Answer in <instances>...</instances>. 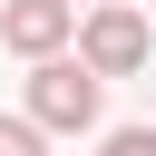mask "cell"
<instances>
[{"label":"cell","instance_id":"3","mask_svg":"<svg viewBox=\"0 0 156 156\" xmlns=\"http://www.w3.org/2000/svg\"><path fill=\"white\" fill-rule=\"evenodd\" d=\"M68 29H78V10H68V0H0V39H10L29 68H39V58H58V49H68Z\"/></svg>","mask_w":156,"mask_h":156},{"label":"cell","instance_id":"1","mask_svg":"<svg viewBox=\"0 0 156 156\" xmlns=\"http://www.w3.org/2000/svg\"><path fill=\"white\" fill-rule=\"evenodd\" d=\"M29 127H39V136L98 127V78H88L78 58H39V68H29Z\"/></svg>","mask_w":156,"mask_h":156},{"label":"cell","instance_id":"6","mask_svg":"<svg viewBox=\"0 0 156 156\" xmlns=\"http://www.w3.org/2000/svg\"><path fill=\"white\" fill-rule=\"evenodd\" d=\"M68 10H107V0H68Z\"/></svg>","mask_w":156,"mask_h":156},{"label":"cell","instance_id":"4","mask_svg":"<svg viewBox=\"0 0 156 156\" xmlns=\"http://www.w3.org/2000/svg\"><path fill=\"white\" fill-rule=\"evenodd\" d=\"M0 156H39V127L29 117H0Z\"/></svg>","mask_w":156,"mask_h":156},{"label":"cell","instance_id":"5","mask_svg":"<svg viewBox=\"0 0 156 156\" xmlns=\"http://www.w3.org/2000/svg\"><path fill=\"white\" fill-rule=\"evenodd\" d=\"M107 156H156V127H117V136H107Z\"/></svg>","mask_w":156,"mask_h":156},{"label":"cell","instance_id":"2","mask_svg":"<svg viewBox=\"0 0 156 156\" xmlns=\"http://www.w3.org/2000/svg\"><path fill=\"white\" fill-rule=\"evenodd\" d=\"M146 20L127 10V0H107V10H88V29H78V68L107 88V78H127V68H146Z\"/></svg>","mask_w":156,"mask_h":156}]
</instances>
